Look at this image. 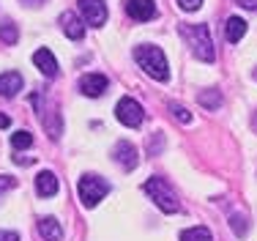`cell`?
I'll return each instance as SVG.
<instances>
[{
    "label": "cell",
    "mask_w": 257,
    "mask_h": 241,
    "mask_svg": "<svg viewBox=\"0 0 257 241\" xmlns=\"http://www.w3.org/2000/svg\"><path fill=\"white\" fill-rule=\"evenodd\" d=\"M134 60L140 63V69H145V74H151L154 79L164 83L170 77V66L164 52L154 44H143V47H134Z\"/></svg>",
    "instance_id": "obj_1"
},
{
    "label": "cell",
    "mask_w": 257,
    "mask_h": 241,
    "mask_svg": "<svg viewBox=\"0 0 257 241\" xmlns=\"http://www.w3.org/2000/svg\"><path fill=\"white\" fill-rule=\"evenodd\" d=\"M181 36L189 41L192 52L197 55L200 60L211 63V60L216 58V52H213V39H211L208 25H203V22H197V25H181Z\"/></svg>",
    "instance_id": "obj_2"
},
{
    "label": "cell",
    "mask_w": 257,
    "mask_h": 241,
    "mask_svg": "<svg viewBox=\"0 0 257 241\" xmlns=\"http://www.w3.org/2000/svg\"><path fill=\"white\" fill-rule=\"evenodd\" d=\"M145 195L151 197V200L156 203L159 208H162V211H167V214H175L181 208V203H178V195L173 192V187H170L167 181H164V178H148V181H145Z\"/></svg>",
    "instance_id": "obj_3"
},
{
    "label": "cell",
    "mask_w": 257,
    "mask_h": 241,
    "mask_svg": "<svg viewBox=\"0 0 257 241\" xmlns=\"http://www.w3.org/2000/svg\"><path fill=\"white\" fill-rule=\"evenodd\" d=\"M77 192H79L82 206L93 208V206H99L104 197L109 195V184L104 181V178L93 176V173H88V176H82V178L77 181Z\"/></svg>",
    "instance_id": "obj_4"
},
{
    "label": "cell",
    "mask_w": 257,
    "mask_h": 241,
    "mask_svg": "<svg viewBox=\"0 0 257 241\" xmlns=\"http://www.w3.org/2000/svg\"><path fill=\"white\" fill-rule=\"evenodd\" d=\"M115 115H118V121L123 123V126H140L143 123V107H140V102H134L132 96H123L118 102V107H115Z\"/></svg>",
    "instance_id": "obj_5"
},
{
    "label": "cell",
    "mask_w": 257,
    "mask_h": 241,
    "mask_svg": "<svg viewBox=\"0 0 257 241\" xmlns=\"http://www.w3.org/2000/svg\"><path fill=\"white\" fill-rule=\"evenodd\" d=\"M79 11H82V20L90 25V28H101L107 22V6L104 0H77Z\"/></svg>",
    "instance_id": "obj_6"
},
{
    "label": "cell",
    "mask_w": 257,
    "mask_h": 241,
    "mask_svg": "<svg viewBox=\"0 0 257 241\" xmlns=\"http://www.w3.org/2000/svg\"><path fill=\"white\" fill-rule=\"evenodd\" d=\"M112 159L120 165L123 170H134L137 168V162H140V156H137V148H134L128 140H118L112 148Z\"/></svg>",
    "instance_id": "obj_7"
},
{
    "label": "cell",
    "mask_w": 257,
    "mask_h": 241,
    "mask_svg": "<svg viewBox=\"0 0 257 241\" xmlns=\"http://www.w3.org/2000/svg\"><path fill=\"white\" fill-rule=\"evenodd\" d=\"M107 88H109V79L104 77V74H82V77H79V91L90 99L101 96Z\"/></svg>",
    "instance_id": "obj_8"
},
{
    "label": "cell",
    "mask_w": 257,
    "mask_h": 241,
    "mask_svg": "<svg viewBox=\"0 0 257 241\" xmlns=\"http://www.w3.org/2000/svg\"><path fill=\"white\" fill-rule=\"evenodd\" d=\"M126 14L137 22H148L156 17V3L154 0H128L126 3Z\"/></svg>",
    "instance_id": "obj_9"
},
{
    "label": "cell",
    "mask_w": 257,
    "mask_h": 241,
    "mask_svg": "<svg viewBox=\"0 0 257 241\" xmlns=\"http://www.w3.org/2000/svg\"><path fill=\"white\" fill-rule=\"evenodd\" d=\"M33 63H36V69L44 74V77H58V60H55V55H52L47 47L36 49Z\"/></svg>",
    "instance_id": "obj_10"
},
{
    "label": "cell",
    "mask_w": 257,
    "mask_h": 241,
    "mask_svg": "<svg viewBox=\"0 0 257 241\" xmlns=\"http://www.w3.org/2000/svg\"><path fill=\"white\" fill-rule=\"evenodd\" d=\"M58 189H60V184H58V176L50 170H41L39 176H36V195L39 197H52V195H58Z\"/></svg>",
    "instance_id": "obj_11"
},
{
    "label": "cell",
    "mask_w": 257,
    "mask_h": 241,
    "mask_svg": "<svg viewBox=\"0 0 257 241\" xmlns=\"http://www.w3.org/2000/svg\"><path fill=\"white\" fill-rule=\"evenodd\" d=\"M22 74L20 71H6V74H0V96L3 99H11V96H17L22 91Z\"/></svg>",
    "instance_id": "obj_12"
},
{
    "label": "cell",
    "mask_w": 257,
    "mask_h": 241,
    "mask_svg": "<svg viewBox=\"0 0 257 241\" xmlns=\"http://www.w3.org/2000/svg\"><path fill=\"white\" fill-rule=\"evenodd\" d=\"M60 28H63V33L69 36L71 41H79L85 36V28H82V22H79V17L71 14V11H63V14H60Z\"/></svg>",
    "instance_id": "obj_13"
},
{
    "label": "cell",
    "mask_w": 257,
    "mask_h": 241,
    "mask_svg": "<svg viewBox=\"0 0 257 241\" xmlns=\"http://www.w3.org/2000/svg\"><path fill=\"white\" fill-rule=\"evenodd\" d=\"M39 233L44 241H63V227L58 225L55 217H41L39 219Z\"/></svg>",
    "instance_id": "obj_14"
},
{
    "label": "cell",
    "mask_w": 257,
    "mask_h": 241,
    "mask_svg": "<svg viewBox=\"0 0 257 241\" xmlns=\"http://www.w3.org/2000/svg\"><path fill=\"white\" fill-rule=\"evenodd\" d=\"M243 33H246V22H243L241 17H230V20L224 22V39H227L230 44H238V41L243 39Z\"/></svg>",
    "instance_id": "obj_15"
},
{
    "label": "cell",
    "mask_w": 257,
    "mask_h": 241,
    "mask_svg": "<svg viewBox=\"0 0 257 241\" xmlns=\"http://www.w3.org/2000/svg\"><path fill=\"white\" fill-rule=\"evenodd\" d=\"M181 241H213V236L205 225H197V227H186L181 233Z\"/></svg>",
    "instance_id": "obj_16"
},
{
    "label": "cell",
    "mask_w": 257,
    "mask_h": 241,
    "mask_svg": "<svg viewBox=\"0 0 257 241\" xmlns=\"http://www.w3.org/2000/svg\"><path fill=\"white\" fill-rule=\"evenodd\" d=\"M17 39H20V30H17V25L11 20H6L0 25V41L3 44H17Z\"/></svg>",
    "instance_id": "obj_17"
},
{
    "label": "cell",
    "mask_w": 257,
    "mask_h": 241,
    "mask_svg": "<svg viewBox=\"0 0 257 241\" xmlns=\"http://www.w3.org/2000/svg\"><path fill=\"white\" fill-rule=\"evenodd\" d=\"M11 145H14L17 151H25V148L33 145V134L25 132V129H22V132H14L11 134Z\"/></svg>",
    "instance_id": "obj_18"
},
{
    "label": "cell",
    "mask_w": 257,
    "mask_h": 241,
    "mask_svg": "<svg viewBox=\"0 0 257 241\" xmlns=\"http://www.w3.org/2000/svg\"><path fill=\"white\" fill-rule=\"evenodd\" d=\"M200 104H203L205 110L222 107V94H219V91H211V94H208V91H203V94H200Z\"/></svg>",
    "instance_id": "obj_19"
},
{
    "label": "cell",
    "mask_w": 257,
    "mask_h": 241,
    "mask_svg": "<svg viewBox=\"0 0 257 241\" xmlns=\"http://www.w3.org/2000/svg\"><path fill=\"white\" fill-rule=\"evenodd\" d=\"M170 110H173V115H175V121H181V123H192V115L186 113V107H181V104H175V102H170L167 104Z\"/></svg>",
    "instance_id": "obj_20"
},
{
    "label": "cell",
    "mask_w": 257,
    "mask_h": 241,
    "mask_svg": "<svg viewBox=\"0 0 257 241\" xmlns=\"http://www.w3.org/2000/svg\"><path fill=\"white\" fill-rule=\"evenodd\" d=\"M47 132H50V137H60V115L52 113V118H47Z\"/></svg>",
    "instance_id": "obj_21"
},
{
    "label": "cell",
    "mask_w": 257,
    "mask_h": 241,
    "mask_svg": "<svg viewBox=\"0 0 257 241\" xmlns=\"http://www.w3.org/2000/svg\"><path fill=\"white\" fill-rule=\"evenodd\" d=\"M230 225L235 227L238 236H246V219H243V214H235V217H230Z\"/></svg>",
    "instance_id": "obj_22"
},
{
    "label": "cell",
    "mask_w": 257,
    "mask_h": 241,
    "mask_svg": "<svg viewBox=\"0 0 257 241\" xmlns=\"http://www.w3.org/2000/svg\"><path fill=\"white\" fill-rule=\"evenodd\" d=\"M178 6L183 11H197L200 6H203V0H178Z\"/></svg>",
    "instance_id": "obj_23"
},
{
    "label": "cell",
    "mask_w": 257,
    "mask_h": 241,
    "mask_svg": "<svg viewBox=\"0 0 257 241\" xmlns=\"http://www.w3.org/2000/svg\"><path fill=\"white\" fill-rule=\"evenodd\" d=\"M14 178H11V176H0V195H3V192H9V189H14Z\"/></svg>",
    "instance_id": "obj_24"
},
{
    "label": "cell",
    "mask_w": 257,
    "mask_h": 241,
    "mask_svg": "<svg viewBox=\"0 0 257 241\" xmlns=\"http://www.w3.org/2000/svg\"><path fill=\"white\" fill-rule=\"evenodd\" d=\"M0 241H20V236L14 230H0Z\"/></svg>",
    "instance_id": "obj_25"
},
{
    "label": "cell",
    "mask_w": 257,
    "mask_h": 241,
    "mask_svg": "<svg viewBox=\"0 0 257 241\" xmlns=\"http://www.w3.org/2000/svg\"><path fill=\"white\" fill-rule=\"evenodd\" d=\"M238 6H243V9H249V11H257V0H235Z\"/></svg>",
    "instance_id": "obj_26"
},
{
    "label": "cell",
    "mask_w": 257,
    "mask_h": 241,
    "mask_svg": "<svg viewBox=\"0 0 257 241\" xmlns=\"http://www.w3.org/2000/svg\"><path fill=\"white\" fill-rule=\"evenodd\" d=\"M9 123H11V118H9V115L0 113V129H9Z\"/></svg>",
    "instance_id": "obj_27"
},
{
    "label": "cell",
    "mask_w": 257,
    "mask_h": 241,
    "mask_svg": "<svg viewBox=\"0 0 257 241\" xmlns=\"http://www.w3.org/2000/svg\"><path fill=\"white\" fill-rule=\"evenodd\" d=\"M17 162H20V165H30L33 159H30V156H17Z\"/></svg>",
    "instance_id": "obj_28"
},
{
    "label": "cell",
    "mask_w": 257,
    "mask_h": 241,
    "mask_svg": "<svg viewBox=\"0 0 257 241\" xmlns=\"http://www.w3.org/2000/svg\"><path fill=\"white\" fill-rule=\"evenodd\" d=\"M254 129H257V115H254Z\"/></svg>",
    "instance_id": "obj_29"
}]
</instances>
